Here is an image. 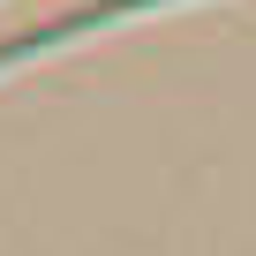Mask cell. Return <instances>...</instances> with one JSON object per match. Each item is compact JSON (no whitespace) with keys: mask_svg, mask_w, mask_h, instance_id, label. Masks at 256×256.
Segmentation results:
<instances>
[{"mask_svg":"<svg viewBox=\"0 0 256 256\" xmlns=\"http://www.w3.org/2000/svg\"><path fill=\"white\" fill-rule=\"evenodd\" d=\"M128 8H151V0H106V8H76V16L46 23V30H23V38H8V46H0V68H8V60H23V53H53V46H68V38L98 30V23H113V16H128Z\"/></svg>","mask_w":256,"mask_h":256,"instance_id":"cell-1","label":"cell"}]
</instances>
